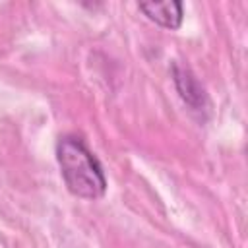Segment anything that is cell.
I'll return each instance as SVG.
<instances>
[{
    "label": "cell",
    "mask_w": 248,
    "mask_h": 248,
    "mask_svg": "<svg viewBox=\"0 0 248 248\" xmlns=\"http://www.w3.org/2000/svg\"><path fill=\"white\" fill-rule=\"evenodd\" d=\"M56 161L68 190L83 200L103 198L107 178L97 157L76 136H64L56 143Z\"/></svg>",
    "instance_id": "cell-1"
},
{
    "label": "cell",
    "mask_w": 248,
    "mask_h": 248,
    "mask_svg": "<svg viewBox=\"0 0 248 248\" xmlns=\"http://www.w3.org/2000/svg\"><path fill=\"white\" fill-rule=\"evenodd\" d=\"M172 79H174V85L182 97V101L192 108V110H205L207 108V95L203 91V87L200 85V81L196 79V76L180 66V64H174L172 66Z\"/></svg>",
    "instance_id": "cell-2"
},
{
    "label": "cell",
    "mask_w": 248,
    "mask_h": 248,
    "mask_svg": "<svg viewBox=\"0 0 248 248\" xmlns=\"http://www.w3.org/2000/svg\"><path fill=\"white\" fill-rule=\"evenodd\" d=\"M138 8L143 12V16L151 21H155L161 27L167 29H178L184 17L182 2L167 0V2H140Z\"/></svg>",
    "instance_id": "cell-3"
}]
</instances>
